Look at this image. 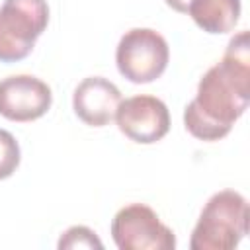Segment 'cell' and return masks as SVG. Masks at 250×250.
Here are the masks:
<instances>
[{"mask_svg":"<svg viewBox=\"0 0 250 250\" xmlns=\"http://www.w3.org/2000/svg\"><path fill=\"white\" fill-rule=\"evenodd\" d=\"M121 102L119 88L104 78V76H88L84 78L72 94V109L80 121L90 127L107 125L117 111Z\"/></svg>","mask_w":250,"mask_h":250,"instance_id":"8","label":"cell"},{"mask_svg":"<svg viewBox=\"0 0 250 250\" xmlns=\"http://www.w3.org/2000/svg\"><path fill=\"white\" fill-rule=\"evenodd\" d=\"M250 104V41L238 31L227 45L223 59L199 80L195 98L184 109L188 133L199 141L227 137Z\"/></svg>","mask_w":250,"mask_h":250,"instance_id":"1","label":"cell"},{"mask_svg":"<svg viewBox=\"0 0 250 250\" xmlns=\"http://www.w3.org/2000/svg\"><path fill=\"white\" fill-rule=\"evenodd\" d=\"M168 61V41L150 27H133L125 31L115 49L117 70L133 84L154 82L164 74Z\"/></svg>","mask_w":250,"mask_h":250,"instance_id":"4","label":"cell"},{"mask_svg":"<svg viewBox=\"0 0 250 250\" xmlns=\"http://www.w3.org/2000/svg\"><path fill=\"white\" fill-rule=\"evenodd\" d=\"M199 29L221 35L234 29L240 20V0H191L186 12Z\"/></svg>","mask_w":250,"mask_h":250,"instance_id":"9","label":"cell"},{"mask_svg":"<svg viewBox=\"0 0 250 250\" xmlns=\"http://www.w3.org/2000/svg\"><path fill=\"white\" fill-rule=\"evenodd\" d=\"M168 8H172L174 12H180V14H186L188 12V6L191 0H164Z\"/></svg>","mask_w":250,"mask_h":250,"instance_id":"12","label":"cell"},{"mask_svg":"<svg viewBox=\"0 0 250 250\" xmlns=\"http://www.w3.org/2000/svg\"><path fill=\"white\" fill-rule=\"evenodd\" d=\"M111 238L119 250H174L176 234L160 221L156 211L145 203L121 207L109 227Z\"/></svg>","mask_w":250,"mask_h":250,"instance_id":"5","label":"cell"},{"mask_svg":"<svg viewBox=\"0 0 250 250\" xmlns=\"http://www.w3.org/2000/svg\"><path fill=\"white\" fill-rule=\"evenodd\" d=\"M20 160H21L20 143L10 131L0 129V180L10 178L18 170Z\"/></svg>","mask_w":250,"mask_h":250,"instance_id":"11","label":"cell"},{"mask_svg":"<svg viewBox=\"0 0 250 250\" xmlns=\"http://www.w3.org/2000/svg\"><path fill=\"white\" fill-rule=\"evenodd\" d=\"M113 119L119 131L139 145L158 143L170 131L168 105L160 98L148 94H139L121 100Z\"/></svg>","mask_w":250,"mask_h":250,"instance_id":"6","label":"cell"},{"mask_svg":"<svg viewBox=\"0 0 250 250\" xmlns=\"http://www.w3.org/2000/svg\"><path fill=\"white\" fill-rule=\"evenodd\" d=\"M61 250H76V248H90V250H102L104 244L102 240L98 238V234L84 227V225H74L70 229H66L61 238H59V244H57Z\"/></svg>","mask_w":250,"mask_h":250,"instance_id":"10","label":"cell"},{"mask_svg":"<svg viewBox=\"0 0 250 250\" xmlns=\"http://www.w3.org/2000/svg\"><path fill=\"white\" fill-rule=\"evenodd\" d=\"M53 104L47 82L31 74H12L0 80V115L27 123L43 117Z\"/></svg>","mask_w":250,"mask_h":250,"instance_id":"7","label":"cell"},{"mask_svg":"<svg viewBox=\"0 0 250 250\" xmlns=\"http://www.w3.org/2000/svg\"><path fill=\"white\" fill-rule=\"evenodd\" d=\"M47 23V0H4L0 6V62L25 59Z\"/></svg>","mask_w":250,"mask_h":250,"instance_id":"3","label":"cell"},{"mask_svg":"<svg viewBox=\"0 0 250 250\" xmlns=\"http://www.w3.org/2000/svg\"><path fill=\"white\" fill-rule=\"evenodd\" d=\"M250 207L242 193L221 189L203 205L189 236L191 250H232L248 234Z\"/></svg>","mask_w":250,"mask_h":250,"instance_id":"2","label":"cell"}]
</instances>
